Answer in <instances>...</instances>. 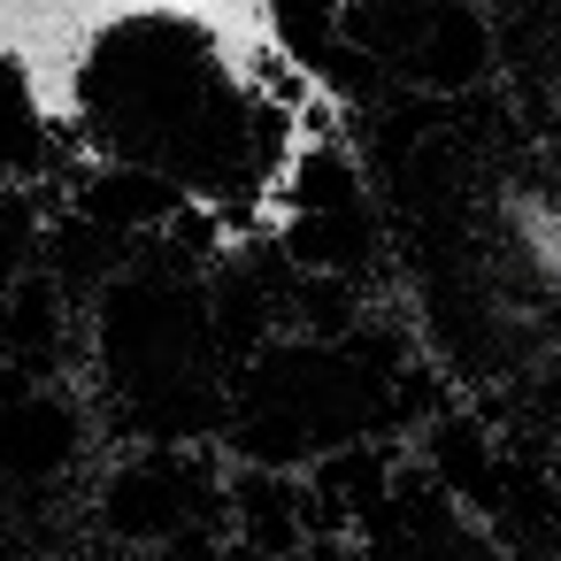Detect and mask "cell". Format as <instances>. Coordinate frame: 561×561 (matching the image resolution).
<instances>
[{
  "label": "cell",
  "instance_id": "6da1fadb",
  "mask_svg": "<svg viewBox=\"0 0 561 561\" xmlns=\"http://www.w3.org/2000/svg\"><path fill=\"white\" fill-rule=\"evenodd\" d=\"M500 239L530 270V285L561 293V185H507L500 193Z\"/></svg>",
  "mask_w": 561,
  "mask_h": 561
}]
</instances>
